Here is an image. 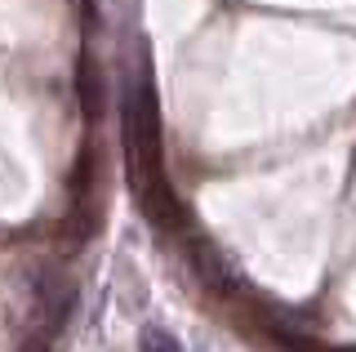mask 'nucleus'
I'll return each mask as SVG.
<instances>
[{
	"label": "nucleus",
	"mask_w": 356,
	"mask_h": 352,
	"mask_svg": "<svg viewBox=\"0 0 356 352\" xmlns=\"http://www.w3.org/2000/svg\"><path fill=\"white\" fill-rule=\"evenodd\" d=\"M81 103H85V116H98L103 112V85H98V72L94 63H81Z\"/></svg>",
	"instance_id": "f257e3e1"
},
{
	"label": "nucleus",
	"mask_w": 356,
	"mask_h": 352,
	"mask_svg": "<svg viewBox=\"0 0 356 352\" xmlns=\"http://www.w3.org/2000/svg\"><path fill=\"white\" fill-rule=\"evenodd\" d=\"M138 352H183V344L170 335V330H161V326H147L138 335Z\"/></svg>",
	"instance_id": "f03ea898"
}]
</instances>
